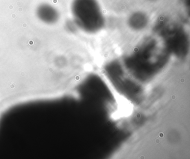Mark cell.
I'll use <instances>...</instances> for the list:
<instances>
[{
    "instance_id": "obj_1",
    "label": "cell",
    "mask_w": 190,
    "mask_h": 159,
    "mask_svg": "<svg viewBox=\"0 0 190 159\" xmlns=\"http://www.w3.org/2000/svg\"><path fill=\"white\" fill-rule=\"evenodd\" d=\"M71 11L76 26L88 34L103 29L105 19L98 0H73Z\"/></svg>"
},
{
    "instance_id": "obj_2",
    "label": "cell",
    "mask_w": 190,
    "mask_h": 159,
    "mask_svg": "<svg viewBox=\"0 0 190 159\" xmlns=\"http://www.w3.org/2000/svg\"><path fill=\"white\" fill-rule=\"evenodd\" d=\"M36 14L39 20L46 24H54L59 20V12L49 3L39 5L36 9Z\"/></svg>"
}]
</instances>
